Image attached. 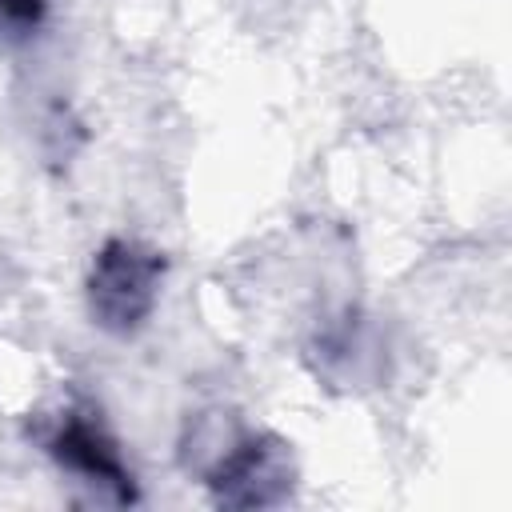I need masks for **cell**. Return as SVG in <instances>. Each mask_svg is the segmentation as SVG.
<instances>
[{
    "mask_svg": "<svg viewBox=\"0 0 512 512\" xmlns=\"http://www.w3.org/2000/svg\"><path fill=\"white\" fill-rule=\"evenodd\" d=\"M164 256L140 240H108L88 268V312L112 336H132L148 324L160 300Z\"/></svg>",
    "mask_w": 512,
    "mask_h": 512,
    "instance_id": "1",
    "label": "cell"
},
{
    "mask_svg": "<svg viewBox=\"0 0 512 512\" xmlns=\"http://www.w3.org/2000/svg\"><path fill=\"white\" fill-rule=\"evenodd\" d=\"M44 452L76 476L100 504H132L136 500V480L132 468L120 456L116 436L88 412V408H64L48 420L40 432Z\"/></svg>",
    "mask_w": 512,
    "mask_h": 512,
    "instance_id": "2",
    "label": "cell"
},
{
    "mask_svg": "<svg viewBox=\"0 0 512 512\" xmlns=\"http://www.w3.org/2000/svg\"><path fill=\"white\" fill-rule=\"evenodd\" d=\"M200 484L220 508H276L296 488V460L280 436L248 428Z\"/></svg>",
    "mask_w": 512,
    "mask_h": 512,
    "instance_id": "3",
    "label": "cell"
},
{
    "mask_svg": "<svg viewBox=\"0 0 512 512\" xmlns=\"http://www.w3.org/2000/svg\"><path fill=\"white\" fill-rule=\"evenodd\" d=\"M316 368L336 380V384H368L380 368H384V348L376 340V332L368 328V320H360L356 312H344L336 320H328L316 332Z\"/></svg>",
    "mask_w": 512,
    "mask_h": 512,
    "instance_id": "4",
    "label": "cell"
},
{
    "mask_svg": "<svg viewBox=\"0 0 512 512\" xmlns=\"http://www.w3.org/2000/svg\"><path fill=\"white\" fill-rule=\"evenodd\" d=\"M248 428L240 424L236 412H224V408H208V412H196L180 436V464L188 476L204 480L228 452L232 444L244 436Z\"/></svg>",
    "mask_w": 512,
    "mask_h": 512,
    "instance_id": "5",
    "label": "cell"
},
{
    "mask_svg": "<svg viewBox=\"0 0 512 512\" xmlns=\"http://www.w3.org/2000/svg\"><path fill=\"white\" fill-rule=\"evenodd\" d=\"M44 16H48V0H0V40L20 44L36 36Z\"/></svg>",
    "mask_w": 512,
    "mask_h": 512,
    "instance_id": "6",
    "label": "cell"
}]
</instances>
